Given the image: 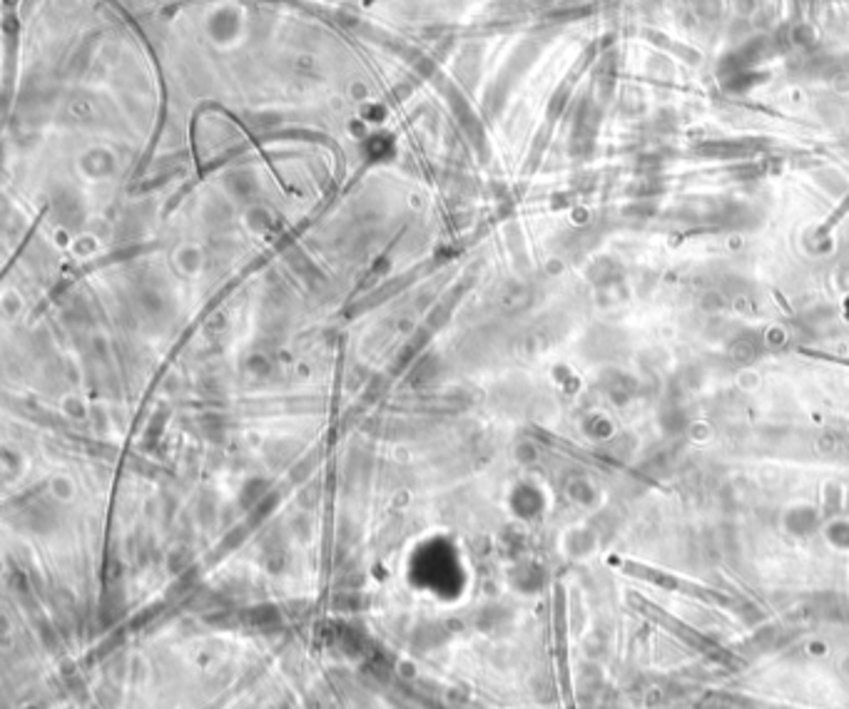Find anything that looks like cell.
<instances>
[{"label":"cell","mask_w":849,"mask_h":709,"mask_svg":"<svg viewBox=\"0 0 849 709\" xmlns=\"http://www.w3.org/2000/svg\"><path fill=\"white\" fill-rule=\"evenodd\" d=\"M695 10L702 20L712 23V20H718L722 15V3L720 0H695Z\"/></svg>","instance_id":"obj_1"},{"label":"cell","mask_w":849,"mask_h":709,"mask_svg":"<svg viewBox=\"0 0 849 709\" xmlns=\"http://www.w3.org/2000/svg\"><path fill=\"white\" fill-rule=\"evenodd\" d=\"M735 8L740 15H752L757 10V0H735Z\"/></svg>","instance_id":"obj_2"}]
</instances>
